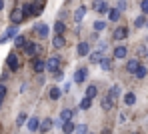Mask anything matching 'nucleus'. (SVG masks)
Masks as SVG:
<instances>
[{
	"label": "nucleus",
	"instance_id": "f257e3e1",
	"mask_svg": "<svg viewBox=\"0 0 148 134\" xmlns=\"http://www.w3.org/2000/svg\"><path fill=\"white\" fill-rule=\"evenodd\" d=\"M18 36V24H14V26L6 28V32L0 36V44H4V42H8L10 38H16Z\"/></svg>",
	"mask_w": 148,
	"mask_h": 134
},
{
	"label": "nucleus",
	"instance_id": "f03ea898",
	"mask_svg": "<svg viewBox=\"0 0 148 134\" xmlns=\"http://www.w3.org/2000/svg\"><path fill=\"white\" fill-rule=\"evenodd\" d=\"M46 70H48V72L60 70V58H58V56H50L48 60H46Z\"/></svg>",
	"mask_w": 148,
	"mask_h": 134
},
{
	"label": "nucleus",
	"instance_id": "7ed1b4c3",
	"mask_svg": "<svg viewBox=\"0 0 148 134\" xmlns=\"http://www.w3.org/2000/svg\"><path fill=\"white\" fill-rule=\"evenodd\" d=\"M24 18H26V16H24V12H22V6H20V8H14V10H12V14H10L12 24H20Z\"/></svg>",
	"mask_w": 148,
	"mask_h": 134
},
{
	"label": "nucleus",
	"instance_id": "20e7f679",
	"mask_svg": "<svg viewBox=\"0 0 148 134\" xmlns=\"http://www.w3.org/2000/svg\"><path fill=\"white\" fill-rule=\"evenodd\" d=\"M6 62H8V68H10L12 72H16V70L20 68V62H18V56H16L14 52H10V54H8V60H6Z\"/></svg>",
	"mask_w": 148,
	"mask_h": 134
},
{
	"label": "nucleus",
	"instance_id": "39448f33",
	"mask_svg": "<svg viewBox=\"0 0 148 134\" xmlns=\"http://www.w3.org/2000/svg\"><path fill=\"white\" fill-rule=\"evenodd\" d=\"M24 52H26V56H34V54L42 52V48H40L38 44H34V42H28V44L24 46Z\"/></svg>",
	"mask_w": 148,
	"mask_h": 134
},
{
	"label": "nucleus",
	"instance_id": "423d86ee",
	"mask_svg": "<svg viewBox=\"0 0 148 134\" xmlns=\"http://www.w3.org/2000/svg\"><path fill=\"white\" fill-rule=\"evenodd\" d=\"M88 78V68H78L76 72H74V82H78V84H82V82Z\"/></svg>",
	"mask_w": 148,
	"mask_h": 134
},
{
	"label": "nucleus",
	"instance_id": "0eeeda50",
	"mask_svg": "<svg viewBox=\"0 0 148 134\" xmlns=\"http://www.w3.org/2000/svg\"><path fill=\"white\" fill-rule=\"evenodd\" d=\"M84 16H86V6H78L76 12H74V22L80 24V22L84 20Z\"/></svg>",
	"mask_w": 148,
	"mask_h": 134
},
{
	"label": "nucleus",
	"instance_id": "6e6552de",
	"mask_svg": "<svg viewBox=\"0 0 148 134\" xmlns=\"http://www.w3.org/2000/svg\"><path fill=\"white\" fill-rule=\"evenodd\" d=\"M26 126H28V130H30V132H36V130H40V120H38L36 116H32V118H28Z\"/></svg>",
	"mask_w": 148,
	"mask_h": 134
},
{
	"label": "nucleus",
	"instance_id": "1a4fd4ad",
	"mask_svg": "<svg viewBox=\"0 0 148 134\" xmlns=\"http://www.w3.org/2000/svg\"><path fill=\"white\" fill-rule=\"evenodd\" d=\"M34 30H36V34H38V36H40V38H46V36H48V24H36V26H34Z\"/></svg>",
	"mask_w": 148,
	"mask_h": 134
},
{
	"label": "nucleus",
	"instance_id": "9d476101",
	"mask_svg": "<svg viewBox=\"0 0 148 134\" xmlns=\"http://www.w3.org/2000/svg\"><path fill=\"white\" fill-rule=\"evenodd\" d=\"M126 36H128V30H126L124 26L116 28V30H114V34H112V38H114V40H124Z\"/></svg>",
	"mask_w": 148,
	"mask_h": 134
},
{
	"label": "nucleus",
	"instance_id": "9b49d317",
	"mask_svg": "<svg viewBox=\"0 0 148 134\" xmlns=\"http://www.w3.org/2000/svg\"><path fill=\"white\" fill-rule=\"evenodd\" d=\"M94 10H96V12H108L106 0H94Z\"/></svg>",
	"mask_w": 148,
	"mask_h": 134
},
{
	"label": "nucleus",
	"instance_id": "f8f14e48",
	"mask_svg": "<svg viewBox=\"0 0 148 134\" xmlns=\"http://www.w3.org/2000/svg\"><path fill=\"white\" fill-rule=\"evenodd\" d=\"M52 44H54V48H64V46H66V40H64L62 34H56L54 40H52Z\"/></svg>",
	"mask_w": 148,
	"mask_h": 134
},
{
	"label": "nucleus",
	"instance_id": "ddd939ff",
	"mask_svg": "<svg viewBox=\"0 0 148 134\" xmlns=\"http://www.w3.org/2000/svg\"><path fill=\"white\" fill-rule=\"evenodd\" d=\"M32 68H34V72H44L46 62H42L40 58H36V60H32Z\"/></svg>",
	"mask_w": 148,
	"mask_h": 134
},
{
	"label": "nucleus",
	"instance_id": "4468645a",
	"mask_svg": "<svg viewBox=\"0 0 148 134\" xmlns=\"http://www.w3.org/2000/svg\"><path fill=\"white\" fill-rule=\"evenodd\" d=\"M76 130V126H74L72 120H66V122H62V132L64 134H72Z\"/></svg>",
	"mask_w": 148,
	"mask_h": 134
},
{
	"label": "nucleus",
	"instance_id": "2eb2a0df",
	"mask_svg": "<svg viewBox=\"0 0 148 134\" xmlns=\"http://www.w3.org/2000/svg\"><path fill=\"white\" fill-rule=\"evenodd\" d=\"M76 52H78V56H86V54L90 52L88 42H80V44H78V48H76Z\"/></svg>",
	"mask_w": 148,
	"mask_h": 134
},
{
	"label": "nucleus",
	"instance_id": "dca6fc26",
	"mask_svg": "<svg viewBox=\"0 0 148 134\" xmlns=\"http://www.w3.org/2000/svg\"><path fill=\"white\" fill-rule=\"evenodd\" d=\"M126 54H128L126 46H116V48H114V58H118V60L126 58Z\"/></svg>",
	"mask_w": 148,
	"mask_h": 134
},
{
	"label": "nucleus",
	"instance_id": "f3484780",
	"mask_svg": "<svg viewBox=\"0 0 148 134\" xmlns=\"http://www.w3.org/2000/svg\"><path fill=\"white\" fill-rule=\"evenodd\" d=\"M72 118H74V112L70 110V108H64V110L60 112V120H62V122H66V120H72Z\"/></svg>",
	"mask_w": 148,
	"mask_h": 134
},
{
	"label": "nucleus",
	"instance_id": "a211bd4d",
	"mask_svg": "<svg viewBox=\"0 0 148 134\" xmlns=\"http://www.w3.org/2000/svg\"><path fill=\"white\" fill-rule=\"evenodd\" d=\"M52 126H54V122H52L50 118L42 120V122H40V132H48V130H52Z\"/></svg>",
	"mask_w": 148,
	"mask_h": 134
},
{
	"label": "nucleus",
	"instance_id": "6ab92c4d",
	"mask_svg": "<svg viewBox=\"0 0 148 134\" xmlns=\"http://www.w3.org/2000/svg\"><path fill=\"white\" fill-rule=\"evenodd\" d=\"M112 106H114V98H112V96H104V98H102V108H104V110H110Z\"/></svg>",
	"mask_w": 148,
	"mask_h": 134
},
{
	"label": "nucleus",
	"instance_id": "aec40b11",
	"mask_svg": "<svg viewBox=\"0 0 148 134\" xmlns=\"http://www.w3.org/2000/svg\"><path fill=\"white\" fill-rule=\"evenodd\" d=\"M138 66H140V64H138V60H130V62L126 64V70H128V72H132V74H136Z\"/></svg>",
	"mask_w": 148,
	"mask_h": 134
},
{
	"label": "nucleus",
	"instance_id": "412c9836",
	"mask_svg": "<svg viewBox=\"0 0 148 134\" xmlns=\"http://www.w3.org/2000/svg\"><path fill=\"white\" fill-rule=\"evenodd\" d=\"M86 96H88V98H96V96H98V88H96L94 84H90V86L86 88Z\"/></svg>",
	"mask_w": 148,
	"mask_h": 134
},
{
	"label": "nucleus",
	"instance_id": "4be33fe9",
	"mask_svg": "<svg viewBox=\"0 0 148 134\" xmlns=\"http://www.w3.org/2000/svg\"><path fill=\"white\" fill-rule=\"evenodd\" d=\"M124 104H126V106H132V104H136V96H134L132 92L124 94Z\"/></svg>",
	"mask_w": 148,
	"mask_h": 134
},
{
	"label": "nucleus",
	"instance_id": "5701e85b",
	"mask_svg": "<svg viewBox=\"0 0 148 134\" xmlns=\"http://www.w3.org/2000/svg\"><path fill=\"white\" fill-rule=\"evenodd\" d=\"M48 96H50V100H58V98H60V88H58V86H52Z\"/></svg>",
	"mask_w": 148,
	"mask_h": 134
},
{
	"label": "nucleus",
	"instance_id": "b1692460",
	"mask_svg": "<svg viewBox=\"0 0 148 134\" xmlns=\"http://www.w3.org/2000/svg\"><path fill=\"white\" fill-rule=\"evenodd\" d=\"M102 58H104V56H102L100 50H96V52L90 54V62H92V64H100V60H102Z\"/></svg>",
	"mask_w": 148,
	"mask_h": 134
},
{
	"label": "nucleus",
	"instance_id": "393cba45",
	"mask_svg": "<svg viewBox=\"0 0 148 134\" xmlns=\"http://www.w3.org/2000/svg\"><path fill=\"white\" fill-rule=\"evenodd\" d=\"M108 18H110L112 22H116V20L120 18V10H118V8H112V10H108Z\"/></svg>",
	"mask_w": 148,
	"mask_h": 134
},
{
	"label": "nucleus",
	"instance_id": "a878e982",
	"mask_svg": "<svg viewBox=\"0 0 148 134\" xmlns=\"http://www.w3.org/2000/svg\"><path fill=\"white\" fill-rule=\"evenodd\" d=\"M108 96H112V98L116 100V98L120 96V86H118V84H114V86H112V88L108 90Z\"/></svg>",
	"mask_w": 148,
	"mask_h": 134
},
{
	"label": "nucleus",
	"instance_id": "bb28decb",
	"mask_svg": "<svg viewBox=\"0 0 148 134\" xmlns=\"http://www.w3.org/2000/svg\"><path fill=\"white\" fill-rule=\"evenodd\" d=\"M26 44H28V42H26L24 36H16V38H14V46H16V48H24Z\"/></svg>",
	"mask_w": 148,
	"mask_h": 134
},
{
	"label": "nucleus",
	"instance_id": "cd10ccee",
	"mask_svg": "<svg viewBox=\"0 0 148 134\" xmlns=\"http://www.w3.org/2000/svg\"><path fill=\"white\" fill-rule=\"evenodd\" d=\"M64 30H66V24H64L62 20H58V22L54 24V32H56V34H64Z\"/></svg>",
	"mask_w": 148,
	"mask_h": 134
},
{
	"label": "nucleus",
	"instance_id": "c85d7f7f",
	"mask_svg": "<svg viewBox=\"0 0 148 134\" xmlns=\"http://www.w3.org/2000/svg\"><path fill=\"white\" fill-rule=\"evenodd\" d=\"M22 12H24L26 18L32 16V14H34V6H32V4H24V6H22Z\"/></svg>",
	"mask_w": 148,
	"mask_h": 134
},
{
	"label": "nucleus",
	"instance_id": "c756f323",
	"mask_svg": "<svg viewBox=\"0 0 148 134\" xmlns=\"http://www.w3.org/2000/svg\"><path fill=\"white\" fill-rule=\"evenodd\" d=\"M134 24H136V28H142V26H146V14L138 16V18L134 20Z\"/></svg>",
	"mask_w": 148,
	"mask_h": 134
},
{
	"label": "nucleus",
	"instance_id": "7c9ffc66",
	"mask_svg": "<svg viewBox=\"0 0 148 134\" xmlns=\"http://www.w3.org/2000/svg\"><path fill=\"white\" fill-rule=\"evenodd\" d=\"M90 106H92V98H88V96H86V98H82V102H80V108H82V110H88Z\"/></svg>",
	"mask_w": 148,
	"mask_h": 134
},
{
	"label": "nucleus",
	"instance_id": "2f4dec72",
	"mask_svg": "<svg viewBox=\"0 0 148 134\" xmlns=\"http://www.w3.org/2000/svg\"><path fill=\"white\" fill-rule=\"evenodd\" d=\"M100 66H102V70H104V72H108V70H110V58H106V56H104V58L100 60Z\"/></svg>",
	"mask_w": 148,
	"mask_h": 134
},
{
	"label": "nucleus",
	"instance_id": "473e14b6",
	"mask_svg": "<svg viewBox=\"0 0 148 134\" xmlns=\"http://www.w3.org/2000/svg\"><path fill=\"white\" fill-rule=\"evenodd\" d=\"M146 74H148L146 66H138V70H136V74H134V76H136V78H144Z\"/></svg>",
	"mask_w": 148,
	"mask_h": 134
},
{
	"label": "nucleus",
	"instance_id": "72a5a7b5",
	"mask_svg": "<svg viewBox=\"0 0 148 134\" xmlns=\"http://www.w3.org/2000/svg\"><path fill=\"white\" fill-rule=\"evenodd\" d=\"M26 120H28V116H26L24 112H20V114H18V118H16V124H18V126H22Z\"/></svg>",
	"mask_w": 148,
	"mask_h": 134
},
{
	"label": "nucleus",
	"instance_id": "f704fd0d",
	"mask_svg": "<svg viewBox=\"0 0 148 134\" xmlns=\"http://www.w3.org/2000/svg\"><path fill=\"white\" fill-rule=\"evenodd\" d=\"M104 28H106V22H104V20H96V22H94V30H96V32L104 30Z\"/></svg>",
	"mask_w": 148,
	"mask_h": 134
},
{
	"label": "nucleus",
	"instance_id": "c9c22d12",
	"mask_svg": "<svg viewBox=\"0 0 148 134\" xmlns=\"http://www.w3.org/2000/svg\"><path fill=\"white\" fill-rule=\"evenodd\" d=\"M76 134H88V128H86V124H80V126H76Z\"/></svg>",
	"mask_w": 148,
	"mask_h": 134
},
{
	"label": "nucleus",
	"instance_id": "e433bc0d",
	"mask_svg": "<svg viewBox=\"0 0 148 134\" xmlns=\"http://www.w3.org/2000/svg\"><path fill=\"white\" fill-rule=\"evenodd\" d=\"M140 10H142V14H148V0L140 2Z\"/></svg>",
	"mask_w": 148,
	"mask_h": 134
},
{
	"label": "nucleus",
	"instance_id": "4c0bfd02",
	"mask_svg": "<svg viewBox=\"0 0 148 134\" xmlns=\"http://www.w3.org/2000/svg\"><path fill=\"white\" fill-rule=\"evenodd\" d=\"M4 96H6V86H4V84H0V104H2Z\"/></svg>",
	"mask_w": 148,
	"mask_h": 134
},
{
	"label": "nucleus",
	"instance_id": "58836bf2",
	"mask_svg": "<svg viewBox=\"0 0 148 134\" xmlns=\"http://www.w3.org/2000/svg\"><path fill=\"white\" fill-rule=\"evenodd\" d=\"M126 6H128V2H126V0H118V10H120V12L126 10Z\"/></svg>",
	"mask_w": 148,
	"mask_h": 134
},
{
	"label": "nucleus",
	"instance_id": "ea45409f",
	"mask_svg": "<svg viewBox=\"0 0 148 134\" xmlns=\"http://www.w3.org/2000/svg\"><path fill=\"white\" fill-rule=\"evenodd\" d=\"M138 54H140V56H148V48L146 46H140V48H138Z\"/></svg>",
	"mask_w": 148,
	"mask_h": 134
},
{
	"label": "nucleus",
	"instance_id": "a19ab883",
	"mask_svg": "<svg viewBox=\"0 0 148 134\" xmlns=\"http://www.w3.org/2000/svg\"><path fill=\"white\" fill-rule=\"evenodd\" d=\"M118 118H120V124H124V122L128 120V114H126V112H120V116H118Z\"/></svg>",
	"mask_w": 148,
	"mask_h": 134
},
{
	"label": "nucleus",
	"instance_id": "79ce46f5",
	"mask_svg": "<svg viewBox=\"0 0 148 134\" xmlns=\"http://www.w3.org/2000/svg\"><path fill=\"white\" fill-rule=\"evenodd\" d=\"M62 90H64V92H68V90H70V82H66V84L62 86Z\"/></svg>",
	"mask_w": 148,
	"mask_h": 134
},
{
	"label": "nucleus",
	"instance_id": "37998d69",
	"mask_svg": "<svg viewBox=\"0 0 148 134\" xmlns=\"http://www.w3.org/2000/svg\"><path fill=\"white\" fill-rule=\"evenodd\" d=\"M2 8H4V0H0V10H2Z\"/></svg>",
	"mask_w": 148,
	"mask_h": 134
},
{
	"label": "nucleus",
	"instance_id": "c03bdc74",
	"mask_svg": "<svg viewBox=\"0 0 148 134\" xmlns=\"http://www.w3.org/2000/svg\"><path fill=\"white\" fill-rule=\"evenodd\" d=\"M146 26H148V18H146Z\"/></svg>",
	"mask_w": 148,
	"mask_h": 134
}]
</instances>
